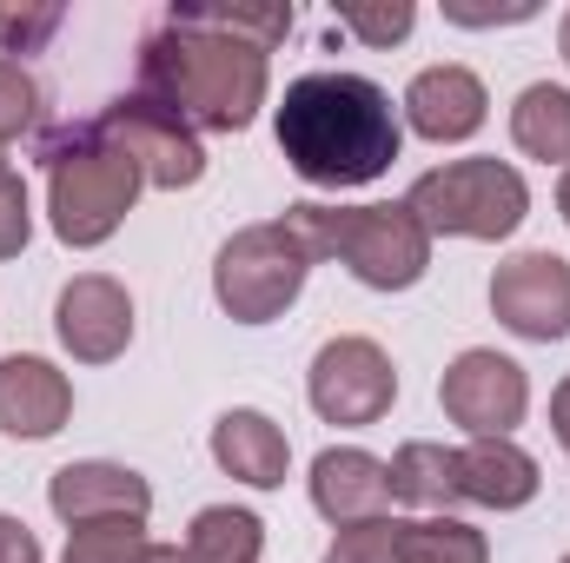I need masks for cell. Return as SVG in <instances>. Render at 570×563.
<instances>
[{
  "label": "cell",
  "mask_w": 570,
  "mask_h": 563,
  "mask_svg": "<svg viewBox=\"0 0 570 563\" xmlns=\"http://www.w3.org/2000/svg\"><path fill=\"white\" fill-rule=\"evenodd\" d=\"M53 338L80 365H114L134 345V298H127V285L107 279V273L67 279L60 298H53Z\"/></svg>",
  "instance_id": "7c38bea8"
},
{
  "label": "cell",
  "mask_w": 570,
  "mask_h": 563,
  "mask_svg": "<svg viewBox=\"0 0 570 563\" xmlns=\"http://www.w3.org/2000/svg\"><path fill=\"white\" fill-rule=\"evenodd\" d=\"M47 504L67 531H80V524H146L153 517V484L134 464L80 457V464H60L47 477Z\"/></svg>",
  "instance_id": "8fae6325"
},
{
  "label": "cell",
  "mask_w": 570,
  "mask_h": 563,
  "mask_svg": "<svg viewBox=\"0 0 570 563\" xmlns=\"http://www.w3.org/2000/svg\"><path fill=\"white\" fill-rule=\"evenodd\" d=\"M60 0H0V53H40L60 33Z\"/></svg>",
  "instance_id": "cb8c5ba5"
},
{
  "label": "cell",
  "mask_w": 570,
  "mask_h": 563,
  "mask_svg": "<svg viewBox=\"0 0 570 563\" xmlns=\"http://www.w3.org/2000/svg\"><path fill=\"white\" fill-rule=\"evenodd\" d=\"M405 120H412V134L431 146H458L471 140L484 120H491V93H484V80L471 73V67H425L412 87H405Z\"/></svg>",
  "instance_id": "5bb4252c"
},
{
  "label": "cell",
  "mask_w": 570,
  "mask_h": 563,
  "mask_svg": "<svg viewBox=\"0 0 570 563\" xmlns=\"http://www.w3.org/2000/svg\"><path fill=\"white\" fill-rule=\"evenodd\" d=\"M33 239V206H27V179L13 166H0V259H20Z\"/></svg>",
  "instance_id": "83f0119b"
},
{
  "label": "cell",
  "mask_w": 570,
  "mask_h": 563,
  "mask_svg": "<svg viewBox=\"0 0 570 563\" xmlns=\"http://www.w3.org/2000/svg\"><path fill=\"white\" fill-rule=\"evenodd\" d=\"M273 134H279L285 166L305 179V186H372L379 172H392L405 127H399V107L379 80L365 73H305L292 80L273 113Z\"/></svg>",
  "instance_id": "7a4b0ae2"
},
{
  "label": "cell",
  "mask_w": 570,
  "mask_h": 563,
  "mask_svg": "<svg viewBox=\"0 0 570 563\" xmlns=\"http://www.w3.org/2000/svg\"><path fill=\"white\" fill-rule=\"evenodd\" d=\"M491 318L531 345L570 338V259L558 253H511L491 273Z\"/></svg>",
  "instance_id": "30bf717a"
},
{
  "label": "cell",
  "mask_w": 570,
  "mask_h": 563,
  "mask_svg": "<svg viewBox=\"0 0 570 563\" xmlns=\"http://www.w3.org/2000/svg\"><path fill=\"white\" fill-rule=\"evenodd\" d=\"M100 127H107V140L140 166L146 186H159V192H179V186H199L206 179V146H199V134L166 100H153L140 87L120 93V100H107L100 107Z\"/></svg>",
  "instance_id": "52a82bcc"
},
{
  "label": "cell",
  "mask_w": 570,
  "mask_h": 563,
  "mask_svg": "<svg viewBox=\"0 0 570 563\" xmlns=\"http://www.w3.org/2000/svg\"><path fill=\"white\" fill-rule=\"evenodd\" d=\"M405 206L419 213V226H425L431 239L444 233V239H484L491 246V239H511L524 226L531 186H524V172L511 159L471 152V159H444V166L419 172L412 192H405Z\"/></svg>",
  "instance_id": "5b68a950"
},
{
  "label": "cell",
  "mask_w": 570,
  "mask_h": 563,
  "mask_svg": "<svg viewBox=\"0 0 570 563\" xmlns=\"http://www.w3.org/2000/svg\"><path fill=\"white\" fill-rule=\"evenodd\" d=\"M0 166H7V152H0Z\"/></svg>",
  "instance_id": "e575fe53"
},
{
  "label": "cell",
  "mask_w": 570,
  "mask_h": 563,
  "mask_svg": "<svg viewBox=\"0 0 570 563\" xmlns=\"http://www.w3.org/2000/svg\"><path fill=\"white\" fill-rule=\"evenodd\" d=\"M558 563H570V557H558Z\"/></svg>",
  "instance_id": "d590c367"
},
{
  "label": "cell",
  "mask_w": 570,
  "mask_h": 563,
  "mask_svg": "<svg viewBox=\"0 0 570 563\" xmlns=\"http://www.w3.org/2000/svg\"><path fill=\"white\" fill-rule=\"evenodd\" d=\"M312 266L318 259L305 253V239L285 219H259V226H239L219 246V259H213V298L239 325H273L285 305L305 292Z\"/></svg>",
  "instance_id": "8992f818"
},
{
  "label": "cell",
  "mask_w": 570,
  "mask_h": 563,
  "mask_svg": "<svg viewBox=\"0 0 570 563\" xmlns=\"http://www.w3.org/2000/svg\"><path fill=\"white\" fill-rule=\"evenodd\" d=\"M266 551V524L253 511H233V504H206L193 524H186V557L193 563H259Z\"/></svg>",
  "instance_id": "ffe728a7"
},
{
  "label": "cell",
  "mask_w": 570,
  "mask_h": 563,
  "mask_svg": "<svg viewBox=\"0 0 570 563\" xmlns=\"http://www.w3.org/2000/svg\"><path fill=\"white\" fill-rule=\"evenodd\" d=\"M146 563H193V557H186L179 544H153V551H146Z\"/></svg>",
  "instance_id": "1f68e13d"
},
{
  "label": "cell",
  "mask_w": 570,
  "mask_h": 563,
  "mask_svg": "<svg viewBox=\"0 0 570 563\" xmlns=\"http://www.w3.org/2000/svg\"><path fill=\"white\" fill-rule=\"evenodd\" d=\"M538 457L511 437H471L458 451V497L484 511H524L538 497Z\"/></svg>",
  "instance_id": "2e32d148"
},
{
  "label": "cell",
  "mask_w": 570,
  "mask_h": 563,
  "mask_svg": "<svg viewBox=\"0 0 570 563\" xmlns=\"http://www.w3.org/2000/svg\"><path fill=\"white\" fill-rule=\"evenodd\" d=\"M285 226L305 239L312 259H338L345 273L372 292H412L431 273V233L419 213L399 206H318L298 199L285 206Z\"/></svg>",
  "instance_id": "277c9868"
},
{
  "label": "cell",
  "mask_w": 570,
  "mask_h": 563,
  "mask_svg": "<svg viewBox=\"0 0 570 563\" xmlns=\"http://www.w3.org/2000/svg\"><path fill=\"white\" fill-rule=\"evenodd\" d=\"M40 166H47V219H53V239L73 246V253H94L107 246L134 199H140V166L107 140L100 120H80V127H53L40 140Z\"/></svg>",
  "instance_id": "3957f363"
},
{
  "label": "cell",
  "mask_w": 570,
  "mask_h": 563,
  "mask_svg": "<svg viewBox=\"0 0 570 563\" xmlns=\"http://www.w3.org/2000/svg\"><path fill=\"white\" fill-rule=\"evenodd\" d=\"M511 140H518L524 159H544V166H564L570 172V93L564 87H551V80L524 87L518 107H511Z\"/></svg>",
  "instance_id": "ac0fdd59"
},
{
  "label": "cell",
  "mask_w": 570,
  "mask_h": 563,
  "mask_svg": "<svg viewBox=\"0 0 570 563\" xmlns=\"http://www.w3.org/2000/svg\"><path fill=\"white\" fill-rule=\"evenodd\" d=\"M338 27L365 47H399L412 27H419V7L412 0H345L338 7Z\"/></svg>",
  "instance_id": "603a6c76"
},
{
  "label": "cell",
  "mask_w": 570,
  "mask_h": 563,
  "mask_svg": "<svg viewBox=\"0 0 570 563\" xmlns=\"http://www.w3.org/2000/svg\"><path fill=\"white\" fill-rule=\"evenodd\" d=\"M438 405H444V418L458 424V431H471V437H511L524 424V412H531V378H524L518 358H504L491 345H471V352H458L444 365Z\"/></svg>",
  "instance_id": "9c48e42d"
},
{
  "label": "cell",
  "mask_w": 570,
  "mask_h": 563,
  "mask_svg": "<svg viewBox=\"0 0 570 563\" xmlns=\"http://www.w3.org/2000/svg\"><path fill=\"white\" fill-rule=\"evenodd\" d=\"M305 398H312V412L325 424L365 431V424H379L392 412L399 372H392V358H385L379 338H358V332L352 338H325L318 358H312V372H305Z\"/></svg>",
  "instance_id": "ba28073f"
},
{
  "label": "cell",
  "mask_w": 570,
  "mask_h": 563,
  "mask_svg": "<svg viewBox=\"0 0 570 563\" xmlns=\"http://www.w3.org/2000/svg\"><path fill=\"white\" fill-rule=\"evenodd\" d=\"M399 563H491V544H484L478 524L438 511V517L405 524V551H399Z\"/></svg>",
  "instance_id": "44dd1931"
},
{
  "label": "cell",
  "mask_w": 570,
  "mask_h": 563,
  "mask_svg": "<svg viewBox=\"0 0 570 563\" xmlns=\"http://www.w3.org/2000/svg\"><path fill=\"white\" fill-rule=\"evenodd\" d=\"M0 563H47L40 537H33L20 517H0Z\"/></svg>",
  "instance_id": "f546056e"
},
{
  "label": "cell",
  "mask_w": 570,
  "mask_h": 563,
  "mask_svg": "<svg viewBox=\"0 0 570 563\" xmlns=\"http://www.w3.org/2000/svg\"><path fill=\"white\" fill-rule=\"evenodd\" d=\"M558 213H564V226H570V172H564V186H558Z\"/></svg>",
  "instance_id": "d6a6232c"
},
{
  "label": "cell",
  "mask_w": 570,
  "mask_h": 563,
  "mask_svg": "<svg viewBox=\"0 0 570 563\" xmlns=\"http://www.w3.org/2000/svg\"><path fill=\"white\" fill-rule=\"evenodd\" d=\"M199 13H206L213 27L239 33V40L259 47V53H273L285 33H292V7H285V0H266V7H226V0H219V7H199Z\"/></svg>",
  "instance_id": "d4e9b609"
},
{
  "label": "cell",
  "mask_w": 570,
  "mask_h": 563,
  "mask_svg": "<svg viewBox=\"0 0 570 563\" xmlns=\"http://www.w3.org/2000/svg\"><path fill=\"white\" fill-rule=\"evenodd\" d=\"M558 47H564V67H570V13H564V27H558Z\"/></svg>",
  "instance_id": "836d02e7"
},
{
  "label": "cell",
  "mask_w": 570,
  "mask_h": 563,
  "mask_svg": "<svg viewBox=\"0 0 570 563\" xmlns=\"http://www.w3.org/2000/svg\"><path fill=\"white\" fill-rule=\"evenodd\" d=\"M538 13V0H511V7H478V0H444V20H458V27H518V20H531Z\"/></svg>",
  "instance_id": "f1b7e54d"
},
{
  "label": "cell",
  "mask_w": 570,
  "mask_h": 563,
  "mask_svg": "<svg viewBox=\"0 0 570 563\" xmlns=\"http://www.w3.org/2000/svg\"><path fill=\"white\" fill-rule=\"evenodd\" d=\"M392 497L399 504H419V511H451L458 504V451H444V444H431V437H412V444H399V457H392Z\"/></svg>",
  "instance_id": "d6986e66"
},
{
  "label": "cell",
  "mask_w": 570,
  "mask_h": 563,
  "mask_svg": "<svg viewBox=\"0 0 570 563\" xmlns=\"http://www.w3.org/2000/svg\"><path fill=\"white\" fill-rule=\"evenodd\" d=\"M213 464L226 477L253 484V491H279L285 471H292V444H285V431L266 412L233 405V412H219V424H213Z\"/></svg>",
  "instance_id": "e0dca14e"
},
{
  "label": "cell",
  "mask_w": 570,
  "mask_h": 563,
  "mask_svg": "<svg viewBox=\"0 0 570 563\" xmlns=\"http://www.w3.org/2000/svg\"><path fill=\"white\" fill-rule=\"evenodd\" d=\"M146 524H80L67 531L60 563H146Z\"/></svg>",
  "instance_id": "7402d4cb"
},
{
  "label": "cell",
  "mask_w": 570,
  "mask_h": 563,
  "mask_svg": "<svg viewBox=\"0 0 570 563\" xmlns=\"http://www.w3.org/2000/svg\"><path fill=\"white\" fill-rule=\"evenodd\" d=\"M551 431H558V444L570 451V378L551 392Z\"/></svg>",
  "instance_id": "4dcf8cb0"
},
{
  "label": "cell",
  "mask_w": 570,
  "mask_h": 563,
  "mask_svg": "<svg viewBox=\"0 0 570 563\" xmlns=\"http://www.w3.org/2000/svg\"><path fill=\"white\" fill-rule=\"evenodd\" d=\"M140 93L166 100L193 134H246L273 93V60L199 7H166L140 40Z\"/></svg>",
  "instance_id": "6da1fadb"
},
{
  "label": "cell",
  "mask_w": 570,
  "mask_h": 563,
  "mask_svg": "<svg viewBox=\"0 0 570 563\" xmlns=\"http://www.w3.org/2000/svg\"><path fill=\"white\" fill-rule=\"evenodd\" d=\"M305 484H312L318 517L338 524V531H345V524H372V517H385V504H392V464L372 457V451H358V444L318 451Z\"/></svg>",
  "instance_id": "4fadbf2b"
},
{
  "label": "cell",
  "mask_w": 570,
  "mask_h": 563,
  "mask_svg": "<svg viewBox=\"0 0 570 563\" xmlns=\"http://www.w3.org/2000/svg\"><path fill=\"white\" fill-rule=\"evenodd\" d=\"M73 418V378L33 352H13L0 358V431L20 437V444H40L53 437L60 424Z\"/></svg>",
  "instance_id": "9a60e30c"
},
{
  "label": "cell",
  "mask_w": 570,
  "mask_h": 563,
  "mask_svg": "<svg viewBox=\"0 0 570 563\" xmlns=\"http://www.w3.org/2000/svg\"><path fill=\"white\" fill-rule=\"evenodd\" d=\"M40 120V87L20 60H0V146L20 140L27 127Z\"/></svg>",
  "instance_id": "4316f807"
},
{
  "label": "cell",
  "mask_w": 570,
  "mask_h": 563,
  "mask_svg": "<svg viewBox=\"0 0 570 563\" xmlns=\"http://www.w3.org/2000/svg\"><path fill=\"white\" fill-rule=\"evenodd\" d=\"M399 551H405V524L399 517H372V524H345L332 537L325 563H399Z\"/></svg>",
  "instance_id": "484cf974"
}]
</instances>
